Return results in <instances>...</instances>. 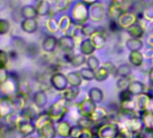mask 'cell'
Listing matches in <instances>:
<instances>
[{"label": "cell", "instance_id": "obj_36", "mask_svg": "<svg viewBox=\"0 0 153 138\" xmlns=\"http://www.w3.org/2000/svg\"><path fill=\"white\" fill-rule=\"evenodd\" d=\"M71 36L73 37V39L75 40V42H79V43L86 38L82 33V29H81V25H75V27L73 28L72 30V34H71Z\"/></svg>", "mask_w": 153, "mask_h": 138}, {"label": "cell", "instance_id": "obj_59", "mask_svg": "<svg viewBox=\"0 0 153 138\" xmlns=\"http://www.w3.org/2000/svg\"><path fill=\"white\" fill-rule=\"evenodd\" d=\"M150 60V64H151V67H153V58L151 59V60Z\"/></svg>", "mask_w": 153, "mask_h": 138}, {"label": "cell", "instance_id": "obj_3", "mask_svg": "<svg viewBox=\"0 0 153 138\" xmlns=\"http://www.w3.org/2000/svg\"><path fill=\"white\" fill-rule=\"evenodd\" d=\"M120 130V125L115 122H107L97 127L96 134L99 138H115Z\"/></svg>", "mask_w": 153, "mask_h": 138}, {"label": "cell", "instance_id": "obj_22", "mask_svg": "<svg viewBox=\"0 0 153 138\" xmlns=\"http://www.w3.org/2000/svg\"><path fill=\"white\" fill-rule=\"evenodd\" d=\"M35 8H36L38 16H47L50 15L51 11V6L48 1H46V0H40L37 3Z\"/></svg>", "mask_w": 153, "mask_h": 138}, {"label": "cell", "instance_id": "obj_46", "mask_svg": "<svg viewBox=\"0 0 153 138\" xmlns=\"http://www.w3.org/2000/svg\"><path fill=\"white\" fill-rule=\"evenodd\" d=\"M132 95L129 92L128 90H121V92L119 93V100H120V103L121 102H124V101H127V100H130L132 98Z\"/></svg>", "mask_w": 153, "mask_h": 138}, {"label": "cell", "instance_id": "obj_39", "mask_svg": "<svg viewBox=\"0 0 153 138\" xmlns=\"http://www.w3.org/2000/svg\"><path fill=\"white\" fill-rule=\"evenodd\" d=\"M81 29H82V33L86 38H90L92 36V34H95L96 31L97 30V28L95 25L88 24V23L81 25Z\"/></svg>", "mask_w": 153, "mask_h": 138}, {"label": "cell", "instance_id": "obj_4", "mask_svg": "<svg viewBox=\"0 0 153 138\" xmlns=\"http://www.w3.org/2000/svg\"><path fill=\"white\" fill-rule=\"evenodd\" d=\"M117 21L123 30H127L132 25L139 22V17H138V15L134 13L133 11L126 10L120 16Z\"/></svg>", "mask_w": 153, "mask_h": 138}, {"label": "cell", "instance_id": "obj_1", "mask_svg": "<svg viewBox=\"0 0 153 138\" xmlns=\"http://www.w3.org/2000/svg\"><path fill=\"white\" fill-rule=\"evenodd\" d=\"M69 15L75 25H83L89 20V6L79 0L72 6Z\"/></svg>", "mask_w": 153, "mask_h": 138}, {"label": "cell", "instance_id": "obj_38", "mask_svg": "<svg viewBox=\"0 0 153 138\" xmlns=\"http://www.w3.org/2000/svg\"><path fill=\"white\" fill-rule=\"evenodd\" d=\"M25 53L31 57V58H34L38 55L39 53V47L36 43H29L25 45Z\"/></svg>", "mask_w": 153, "mask_h": 138}, {"label": "cell", "instance_id": "obj_5", "mask_svg": "<svg viewBox=\"0 0 153 138\" xmlns=\"http://www.w3.org/2000/svg\"><path fill=\"white\" fill-rule=\"evenodd\" d=\"M50 83L55 90L61 91V92H63L68 88V85L67 76L59 72H54L51 76Z\"/></svg>", "mask_w": 153, "mask_h": 138}, {"label": "cell", "instance_id": "obj_56", "mask_svg": "<svg viewBox=\"0 0 153 138\" xmlns=\"http://www.w3.org/2000/svg\"><path fill=\"white\" fill-rule=\"evenodd\" d=\"M147 45H148L149 47H152V48H153V34H150V35L148 37V39H147Z\"/></svg>", "mask_w": 153, "mask_h": 138}, {"label": "cell", "instance_id": "obj_10", "mask_svg": "<svg viewBox=\"0 0 153 138\" xmlns=\"http://www.w3.org/2000/svg\"><path fill=\"white\" fill-rule=\"evenodd\" d=\"M38 28V22L35 18H25L21 22V29L27 34H34Z\"/></svg>", "mask_w": 153, "mask_h": 138}, {"label": "cell", "instance_id": "obj_8", "mask_svg": "<svg viewBox=\"0 0 153 138\" xmlns=\"http://www.w3.org/2000/svg\"><path fill=\"white\" fill-rule=\"evenodd\" d=\"M137 108L140 111H144V110H149L152 102H153V95L144 92L139 96H137L135 99Z\"/></svg>", "mask_w": 153, "mask_h": 138}, {"label": "cell", "instance_id": "obj_32", "mask_svg": "<svg viewBox=\"0 0 153 138\" xmlns=\"http://www.w3.org/2000/svg\"><path fill=\"white\" fill-rule=\"evenodd\" d=\"M131 65L130 64H121L117 67L115 77H129L131 74Z\"/></svg>", "mask_w": 153, "mask_h": 138}, {"label": "cell", "instance_id": "obj_44", "mask_svg": "<svg viewBox=\"0 0 153 138\" xmlns=\"http://www.w3.org/2000/svg\"><path fill=\"white\" fill-rule=\"evenodd\" d=\"M108 29L111 33H117L123 30L116 19H110L108 24Z\"/></svg>", "mask_w": 153, "mask_h": 138}, {"label": "cell", "instance_id": "obj_61", "mask_svg": "<svg viewBox=\"0 0 153 138\" xmlns=\"http://www.w3.org/2000/svg\"><path fill=\"white\" fill-rule=\"evenodd\" d=\"M40 138H43V137H40Z\"/></svg>", "mask_w": 153, "mask_h": 138}, {"label": "cell", "instance_id": "obj_55", "mask_svg": "<svg viewBox=\"0 0 153 138\" xmlns=\"http://www.w3.org/2000/svg\"><path fill=\"white\" fill-rule=\"evenodd\" d=\"M82 2H84L86 5H88V6H92V5H94V4H96V3H97L99 0H81Z\"/></svg>", "mask_w": 153, "mask_h": 138}, {"label": "cell", "instance_id": "obj_2", "mask_svg": "<svg viewBox=\"0 0 153 138\" xmlns=\"http://www.w3.org/2000/svg\"><path fill=\"white\" fill-rule=\"evenodd\" d=\"M68 102H67L63 98L58 101H56L54 104H52V106H51V107L48 110V114L51 116V120L54 122H60L62 121V119L65 117L66 114L68 113Z\"/></svg>", "mask_w": 153, "mask_h": 138}, {"label": "cell", "instance_id": "obj_43", "mask_svg": "<svg viewBox=\"0 0 153 138\" xmlns=\"http://www.w3.org/2000/svg\"><path fill=\"white\" fill-rule=\"evenodd\" d=\"M137 138H153V129L144 126L137 134Z\"/></svg>", "mask_w": 153, "mask_h": 138}, {"label": "cell", "instance_id": "obj_15", "mask_svg": "<svg viewBox=\"0 0 153 138\" xmlns=\"http://www.w3.org/2000/svg\"><path fill=\"white\" fill-rule=\"evenodd\" d=\"M97 51L95 45L93 44L90 38H85L80 43H79V51L80 53L84 54L85 56H90L93 55L94 52Z\"/></svg>", "mask_w": 153, "mask_h": 138}, {"label": "cell", "instance_id": "obj_20", "mask_svg": "<svg viewBox=\"0 0 153 138\" xmlns=\"http://www.w3.org/2000/svg\"><path fill=\"white\" fill-rule=\"evenodd\" d=\"M59 31L64 34H67L75 24L70 15H63L59 19Z\"/></svg>", "mask_w": 153, "mask_h": 138}, {"label": "cell", "instance_id": "obj_60", "mask_svg": "<svg viewBox=\"0 0 153 138\" xmlns=\"http://www.w3.org/2000/svg\"><path fill=\"white\" fill-rule=\"evenodd\" d=\"M151 94L153 95V84H151Z\"/></svg>", "mask_w": 153, "mask_h": 138}, {"label": "cell", "instance_id": "obj_54", "mask_svg": "<svg viewBox=\"0 0 153 138\" xmlns=\"http://www.w3.org/2000/svg\"><path fill=\"white\" fill-rule=\"evenodd\" d=\"M148 77H149V81L150 84H153V67H150L148 72Z\"/></svg>", "mask_w": 153, "mask_h": 138}, {"label": "cell", "instance_id": "obj_6", "mask_svg": "<svg viewBox=\"0 0 153 138\" xmlns=\"http://www.w3.org/2000/svg\"><path fill=\"white\" fill-rule=\"evenodd\" d=\"M106 16V9L102 3H96L89 7V19L92 22L99 23Z\"/></svg>", "mask_w": 153, "mask_h": 138}, {"label": "cell", "instance_id": "obj_29", "mask_svg": "<svg viewBox=\"0 0 153 138\" xmlns=\"http://www.w3.org/2000/svg\"><path fill=\"white\" fill-rule=\"evenodd\" d=\"M109 76H110L109 72L104 66H100L95 71V81H97V82H103L106 81Z\"/></svg>", "mask_w": 153, "mask_h": 138}, {"label": "cell", "instance_id": "obj_51", "mask_svg": "<svg viewBox=\"0 0 153 138\" xmlns=\"http://www.w3.org/2000/svg\"><path fill=\"white\" fill-rule=\"evenodd\" d=\"M82 126H80L79 125H73L71 132H70V138H79V135L82 130Z\"/></svg>", "mask_w": 153, "mask_h": 138}, {"label": "cell", "instance_id": "obj_18", "mask_svg": "<svg viewBox=\"0 0 153 138\" xmlns=\"http://www.w3.org/2000/svg\"><path fill=\"white\" fill-rule=\"evenodd\" d=\"M127 90L133 97H137L146 92V86L140 81H131Z\"/></svg>", "mask_w": 153, "mask_h": 138}, {"label": "cell", "instance_id": "obj_42", "mask_svg": "<svg viewBox=\"0 0 153 138\" xmlns=\"http://www.w3.org/2000/svg\"><path fill=\"white\" fill-rule=\"evenodd\" d=\"M78 125H79L80 126L84 127V128H92V126L95 125L94 122L90 119L89 116H81L79 119H78Z\"/></svg>", "mask_w": 153, "mask_h": 138}, {"label": "cell", "instance_id": "obj_28", "mask_svg": "<svg viewBox=\"0 0 153 138\" xmlns=\"http://www.w3.org/2000/svg\"><path fill=\"white\" fill-rule=\"evenodd\" d=\"M33 99L34 105H36L39 108L45 107L47 102H48L47 95L43 90H39L37 92H35L34 95H33Z\"/></svg>", "mask_w": 153, "mask_h": 138}, {"label": "cell", "instance_id": "obj_25", "mask_svg": "<svg viewBox=\"0 0 153 138\" xmlns=\"http://www.w3.org/2000/svg\"><path fill=\"white\" fill-rule=\"evenodd\" d=\"M72 129V125L65 120H62L59 123L58 128H57V133L59 135H60L63 138H68L70 136V132Z\"/></svg>", "mask_w": 153, "mask_h": 138}, {"label": "cell", "instance_id": "obj_23", "mask_svg": "<svg viewBox=\"0 0 153 138\" xmlns=\"http://www.w3.org/2000/svg\"><path fill=\"white\" fill-rule=\"evenodd\" d=\"M88 98L96 104H99L104 99V91L98 87H92L88 90Z\"/></svg>", "mask_w": 153, "mask_h": 138}, {"label": "cell", "instance_id": "obj_58", "mask_svg": "<svg viewBox=\"0 0 153 138\" xmlns=\"http://www.w3.org/2000/svg\"><path fill=\"white\" fill-rule=\"evenodd\" d=\"M127 0H110V3H114V4H119V5H123L124 4Z\"/></svg>", "mask_w": 153, "mask_h": 138}, {"label": "cell", "instance_id": "obj_17", "mask_svg": "<svg viewBox=\"0 0 153 138\" xmlns=\"http://www.w3.org/2000/svg\"><path fill=\"white\" fill-rule=\"evenodd\" d=\"M127 34L131 38H140L141 39L146 32V28L143 27L139 22L135 23L134 25H132L131 27H129L127 30Z\"/></svg>", "mask_w": 153, "mask_h": 138}, {"label": "cell", "instance_id": "obj_24", "mask_svg": "<svg viewBox=\"0 0 153 138\" xmlns=\"http://www.w3.org/2000/svg\"><path fill=\"white\" fill-rule=\"evenodd\" d=\"M66 76H67L69 86L79 87V86H81V84L83 82V79L80 76V73L79 71L78 72H70Z\"/></svg>", "mask_w": 153, "mask_h": 138}, {"label": "cell", "instance_id": "obj_49", "mask_svg": "<svg viewBox=\"0 0 153 138\" xmlns=\"http://www.w3.org/2000/svg\"><path fill=\"white\" fill-rule=\"evenodd\" d=\"M133 134H131L128 130H126L124 127L120 126V130L118 132V134H116L115 138H131Z\"/></svg>", "mask_w": 153, "mask_h": 138}, {"label": "cell", "instance_id": "obj_19", "mask_svg": "<svg viewBox=\"0 0 153 138\" xmlns=\"http://www.w3.org/2000/svg\"><path fill=\"white\" fill-rule=\"evenodd\" d=\"M80 94V90L79 87H74V86H69L68 87L62 94V98L67 101V102H73L76 98H78Z\"/></svg>", "mask_w": 153, "mask_h": 138}, {"label": "cell", "instance_id": "obj_50", "mask_svg": "<svg viewBox=\"0 0 153 138\" xmlns=\"http://www.w3.org/2000/svg\"><path fill=\"white\" fill-rule=\"evenodd\" d=\"M104 67H105L107 69V71L109 72L110 75L113 76H116V70H117V67L111 61H106L103 64Z\"/></svg>", "mask_w": 153, "mask_h": 138}, {"label": "cell", "instance_id": "obj_11", "mask_svg": "<svg viewBox=\"0 0 153 138\" xmlns=\"http://www.w3.org/2000/svg\"><path fill=\"white\" fill-rule=\"evenodd\" d=\"M93 44L95 45L97 50H101L103 49L105 44H106V36L105 34V33L101 30H97L95 34H92V36L90 37Z\"/></svg>", "mask_w": 153, "mask_h": 138}, {"label": "cell", "instance_id": "obj_21", "mask_svg": "<svg viewBox=\"0 0 153 138\" xmlns=\"http://www.w3.org/2000/svg\"><path fill=\"white\" fill-rule=\"evenodd\" d=\"M39 130H40L42 137H43V138H54L56 136V134H58L57 130L55 129V127L53 125L52 121L44 125Z\"/></svg>", "mask_w": 153, "mask_h": 138}, {"label": "cell", "instance_id": "obj_47", "mask_svg": "<svg viewBox=\"0 0 153 138\" xmlns=\"http://www.w3.org/2000/svg\"><path fill=\"white\" fill-rule=\"evenodd\" d=\"M25 116L28 119H34L37 116V111L33 107H28L25 109Z\"/></svg>", "mask_w": 153, "mask_h": 138}, {"label": "cell", "instance_id": "obj_12", "mask_svg": "<svg viewBox=\"0 0 153 138\" xmlns=\"http://www.w3.org/2000/svg\"><path fill=\"white\" fill-rule=\"evenodd\" d=\"M89 117L94 122V124H99L105 120H108V111L105 107H97Z\"/></svg>", "mask_w": 153, "mask_h": 138}, {"label": "cell", "instance_id": "obj_16", "mask_svg": "<svg viewBox=\"0 0 153 138\" xmlns=\"http://www.w3.org/2000/svg\"><path fill=\"white\" fill-rule=\"evenodd\" d=\"M144 55L140 51H130L129 56H128V60L131 66L136 67V68H140L141 67V65L144 63Z\"/></svg>", "mask_w": 153, "mask_h": 138}, {"label": "cell", "instance_id": "obj_30", "mask_svg": "<svg viewBox=\"0 0 153 138\" xmlns=\"http://www.w3.org/2000/svg\"><path fill=\"white\" fill-rule=\"evenodd\" d=\"M22 17L25 18H36L38 16L35 7L33 6H25L20 9Z\"/></svg>", "mask_w": 153, "mask_h": 138}, {"label": "cell", "instance_id": "obj_26", "mask_svg": "<svg viewBox=\"0 0 153 138\" xmlns=\"http://www.w3.org/2000/svg\"><path fill=\"white\" fill-rule=\"evenodd\" d=\"M140 117L145 127L153 129V111H140Z\"/></svg>", "mask_w": 153, "mask_h": 138}, {"label": "cell", "instance_id": "obj_14", "mask_svg": "<svg viewBox=\"0 0 153 138\" xmlns=\"http://www.w3.org/2000/svg\"><path fill=\"white\" fill-rule=\"evenodd\" d=\"M124 11H126V9L123 7V5L110 3L108 6V9L106 10V15L109 16L110 19H116L117 20Z\"/></svg>", "mask_w": 153, "mask_h": 138}, {"label": "cell", "instance_id": "obj_33", "mask_svg": "<svg viewBox=\"0 0 153 138\" xmlns=\"http://www.w3.org/2000/svg\"><path fill=\"white\" fill-rule=\"evenodd\" d=\"M72 4V0H55L54 9L57 12H64L68 10Z\"/></svg>", "mask_w": 153, "mask_h": 138}, {"label": "cell", "instance_id": "obj_9", "mask_svg": "<svg viewBox=\"0 0 153 138\" xmlns=\"http://www.w3.org/2000/svg\"><path fill=\"white\" fill-rule=\"evenodd\" d=\"M96 107H97V104L94 101H92L89 98L83 99L78 105V109L80 116H90V115L95 111Z\"/></svg>", "mask_w": 153, "mask_h": 138}, {"label": "cell", "instance_id": "obj_34", "mask_svg": "<svg viewBox=\"0 0 153 138\" xmlns=\"http://www.w3.org/2000/svg\"><path fill=\"white\" fill-rule=\"evenodd\" d=\"M79 72L80 76L82 77L83 81H91L95 80V71L91 70L90 68H88V67H87V68H81Z\"/></svg>", "mask_w": 153, "mask_h": 138}, {"label": "cell", "instance_id": "obj_27", "mask_svg": "<svg viewBox=\"0 0 153 138\" xmlns=\"http://www.w3.org/2000/svg\"><path fill=\"white\" fill-rule=\"evenodd\" d=\"M126 48L130 51H140L143 48V42L140 38H129L125 43Z\"/></svg>", "mask_w": 153, "mask_h": 138}, {"label": "cell", "instance_id": "obj_40", "mask_svg": "<svg viewBox=\"0 0 153 138\" xmlns=\"http://www.w3.org/2000/svg\"><path fill=\"white\" fill-rule=\"evenodd\" d=\"M131 78L129 77H119L117 81H116V87L120 90H127L130 83H131Z\"/></svg>", "mask_w": 153, "mask_h": 138}, {"label": "cell", "instance_id": "obj_35", "mask_svg": "<svg viewBox=\"0 0 153 138\" xmlns=\"http://www.w3.org/2000/svg\"><path fill=\"white\" fill-rule=\"evenodd\" d=\"M46 27L52 34L59 33V20L56 19V18H54V17H50L47 20V22H46Z\"/></svg>", "mask_w": 153, "mask_h": 138}, {"label": "cell", "instance_id": "obj_41", "mask_svg": "<svg viewBox=\"0 0 153 138\" xmlns=\"http://www.w3.org/2000/svg\"><path fill=\"white\" fill-rule=\"evenodd\" d=\"M142 19L147 22H153V5L146 6V7L141 12Z\"/></svg>", "mask_w": 153, "mask_h": 138}, {"label": "cell", "instance_id": "obj_45", "mask_svg": "<svg viewBox=\"0 0 153 138\" xmlns=\"http://www.w3.org/2000/svg\"><path fill=\"white\" fill-rule=\"evenodd\" d=\"M96 136V134L92 130V128H82L79 138H94Z\"/></svg>", "mask_w": 153, "mask_h": 138}, {"label": "cell", "instance_id": "obj_31", "mask_svg": "<svg viewBox=\"0 0 153 138\" xmlns=\"http://www.w3.org/2000/svg\"><path fill=\"white\" fill-rule=\"evenodd\" d=\"M85 63H87V56H85L82 53L74 54L69 64L74 68H79L80 66H83Z\"/></svg>", "mask_w": 153, "mask_h": 138}, {"label": "cell", "instance_id": "obj_48", "mask_svg": "<svg viewBox=\"0 0 153 138\" xmlns=\"http://www.w3.org/2000/svg\"><path fill=\"white\" fill-rule=\"evenodd\" d=\"M10 29V25L7 20L0 19V34H7Z\"/></svg>", "mask_w": 153, "mask_h": 138}, {"label": "cell", "instance_id": "obj_7", "mask_svg": "<svg viewBox=\"0 0 153 138\" xmlns=\"http://www.w3.org/2000/svg\"><path fill=\"white\" fill-rule=\"evenodd\" d=\"M75 46H76V42L71 35L64 34L58 39V48L64 53L73 51Z\"/></svg>", "mask_w": 153, "mask_h": 138}, {"label": "cell", "instance_id": "obj_37", "mask_svg": "<svg viewBox=\"0 0 153 138\" xmlns=\"http://www.w3.org/2000/svg\"><path fill=\"white\" fill-rule=\"evenodd\" d=\"M86 64L88 68L91 69V70L96 71L97 69H98L100 67V60L97 56L90 55L87 58V63Z\"/></svg>", "mask_w": 153, "mask_h": 138}, {"label": "cell", "instance_id": "obj_53", "mask_svg": "<svg viewBox=\"0 0 153 138\" xmlns=\"http://www.w3.org/2000/svg\"><path fill=\"white\" fill-rule=\"evenodd\" d=\"M143 55H144V58H145V59H147V60H151V59L153 58V48H152V47H148V48L145 50Z\"/></svg>", "mask_w": 153, "mask_h": 138}, {"label": "cell", "instance_id": "obj_57", "mask_svg": "<svg viewBox=\"0 0 153 138\" xmlns=\"http://www.w3.org/2000/svg\"><path fill=\"white\" fill-rule=\"evenodd\" d=\"M139 1L142 4H144L145 6H149V5H153V0H139Z\"/></svg>", "mask_w": 153, "mask_h": 138}, {"label": "cell", "instance_id": "obj_52", "mask_svg": "<svg viewBox=\"0 0 153 138\" xmlns=\"http://www.w3.org/2000/svg\"><path fill=\"white\" fill-rule=\"evenodd\" d=\"M8 60V56L7 52L0 50V69H5Z\"/></svg>", "mask_w": 153, "mask_h": 138}, {"label": "cell", "instance_id": "obj_13", "mask_svg": "<svg viewBox=\"0 0 153 138\" xmlns=\"http://www.w3.org/2000/svg\"><path fill=\"white\" fill-rule=\"evenodd\" d=\"M58 47V39L54 35H47L42 43V48L45 52L51 53L55 51V49Z\"/></svg>", "mask_w": 153, "mask_h": 138}]
</instances>
